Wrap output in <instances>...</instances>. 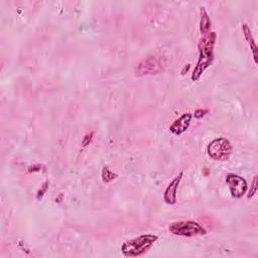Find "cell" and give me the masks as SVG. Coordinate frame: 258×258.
I'll list each match as a JSON object with an SVG mask.
<instances>
[{"mask_svg": "<svg viewBox=\"0 0 258 258\" xmlns=\"http://www.w3.org/2000/svg\"><path fill=\"white\" fill-rule=\"evenodd\" d=\"M168 229L173 234L184 237H194L205 235L207 233L205 228L195 221H181L171 223Z\"/></svg>", "mask_w": 258, "mask_h": 258, "instance_id": "obj_3", "label": "cell"}, {"mask_svg": "<svg viewBox=\"0 0 258 258\" xmlns=\"http://www.w3.org/2000/svg\"><path fill=\"white\" fill-rule=\"evenodd\" d=\"M192 117H193V115L191 113L183 114L180 118H178L173 124L170 125L169 130L177 135L183 134L184 132H186L188 130Z\"/></svg>", "mask_w": 258, "mask_h": 258, "instance_id": "obj_7", "label": "cell"}, {"mask_svg": "<svg viewBox=\"0 0 258 258\" xmlns=\"http://www.w3.org/2000/svg\"><path fill=\"white\" fill-rule=\"evenodd\" d=\"M162 69H163V65L161 63V60L151 56L139 64L137 68V74L138 75L158 74L159 72L162 71Z\"/></svg>", "mask_w": 258, "mask_h": 258, "instance_id": "obj_6", "label": "cell"}, {"mask_svg": "<svg viewBox=\"0 0 258 258\" xmlns=\"http://www.w3.org/2000/svg\"><path fill=\"white\" fill-rule=\"evenodd\" d=\"M116 177H117V175L112 173L108 166H104V168L102 170V180L104 183H110L113 180H115Z\"/></svg>", "mask_w": 258, "mask_h": 258, "instance_id": "obj_11", "label": "cell"}, {"mask_svg": "<svg viewBox=\"0 0 258 258\" xmlns=\"http://www.w3.org/2000/svg\"><path fill=\"white\" fill-rule=\"evenodd\" d=\"M242 29H243V33H244V36L247 40V42L250 46V49L252 51V54H253V58H254V62L257 64V46H256V42L253 38V35L251 33V30L249 28V26L247 24H243L242 25Z\"/></svg>", "mask_w": 258, "mask_h": 258, "instance_id": "obj_9", "label": "cell"}, {"mask_svg": "<svg viewBox=\"0 0 258 258\" xmlns=\"http://www.w3.org/2000/svg\"><path fill=\"white\" fill-rule=\"evenodd\" d=\"M226 183L229 187L230 193L233 198L240 199L247 192V189H248L247 183H246L245 179H243L240 176H237L234 174H229L226 177Z\"/></svg>", "mask_w": 258, "mask_h": 258, "instance_id": "obj_5", "label": "cell"}, {"mask_svg": "<svg viewBox=\"0 0 258 258\" xmlns=\"http://www.w3.org/2000/svg\"><path fill=\"white\" fill-rule=\"evenodd\" d=\"M48 185H49V183L46 182V183L44 184V187H42V188L38 191V193H37V199H39V198H41L42 196H44V194L46 193V191H47V189H48Z\"/></svg>", "mask_w": 258, "mask_h": 258, "instance_id": "obj_13", "label": "cell"}, {"mask_svg": "<svg viewBox=\"0 0 258 258\" xmlns=\"http://www.w3.org/2000/svg\"><path fill=\"white\" fill-rule=\"evenodd\" d=\"M183 171L179 174V176H177L173 181L170 182V184L168 185V187L166 188L165 192H164V201L166 204L169 205H174L177 202V191L179 188V185L182 181V177H183Z\"/></svg>", "mask_w": 258, "mask_h": 258, "instance_id": "obj_8", "label": "cell"}, {"mask_svg": "<svg viewBox=\"0 0 258 258\" xmlns=\"http://www.w3.org/2000/svg\"><path fill=\"white\" fill-rule=\"evenodd\" d=\"M157 239L158 237L152 234L140 235L134 239L125 241L121 246V251L126 257H138L146 253Z\"/></svg>", "mask_w": 258, "mask_h": 258, "instance_id": "obj_2", "label": "cell"}, {"mask_svg": "<svg viewBox=\"0 0 258 258\" xmlns=\"http://www.w3.org/2000/svg\"><path fill=\"white\" fill-rule=\"evenodd\" d=\"M231 153V143L224 137L214 139L208 146V154L214 160L225 161L230 157Z\"/></svg>", "mask_w": 258, "mask_h": 258, "instance_id": "obj_4", "label": "cell"}, {"mask_svg": "<svg viewBox=\"0 0 258 258\" xmlns=\"http://www.w3.org/2000/svg\"><path fill=\"white\" fill-rule=\"evenodd\" d=\"M256 180H257V177H254L253 184H252V191H250V192H249L248 198H252V197L254 196V194L256 193V189H257V186H256Z\"/></svg>", "mask_w": 258, "mask_h": 258, "instance_id": "obj_14", "label": "cell"}, {"mask_svg": "<svg viewBox=\"0 0 258 258\" xmlns=\"http://www.w3.org/2000/svg\"><path fill=\"white\" fill-rule=\"evenodd\" d=\"M211 28V19L205 9V7H201V19H200V30L206 35L210 32Z\"/></svg>", "mask_w": 258, "mask_h": 258, "instance_id": "obj_10", "label": "cell"}, {"mask_svg": "<svg viewBox=\"0 0 258 258\" xmlns=\"http://www.w3.org/2000/svg\"><path fill=\"white\" fill-rule=\"evenodd\" d=\"M208 112H209L208 109H198V110H196V112L194 113V116H195L197 119H200V118H202L203 116H205Z\"/></svg>", "mask_w": 258, "mask_h": 258, "instance_id": "obj_12", "label": "cell"}, {"mask_svg": "<svg viewBox=\"0 0 258 258\" xmlns=\"http://www.w3.org/2000/svg\"><path fill=\"white\" fill-rule=\"evenodd\" d=\"M92 136H93V132H91L90 134L85 135V137H84V139H83V146H86V145L90 143V141H91V139H92Z\"/></svg>", "mask_w": 258, "mask_h": 258, "instance_id": "obj_15", "label": "cell"}, {"mask_svg": "<svg viewBox=\"0 0 258 258\" xmlns=\"http://www.w3.org/2000/svg\"><path fill=\"white\" fill-rule=\"evenodd\" d=\"M216 32L211 31L206 34L199 42V60L196 68L194 69L192 80L197 81L202 74L212 65L214 60V46L216 42Z\"/></svg>", "mask_w": 258, "mask_h": 258, "instance_id": "obj_1", "label": "cell"}]
</instances>
